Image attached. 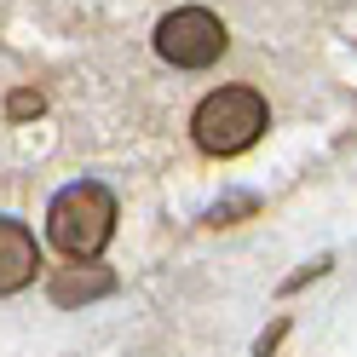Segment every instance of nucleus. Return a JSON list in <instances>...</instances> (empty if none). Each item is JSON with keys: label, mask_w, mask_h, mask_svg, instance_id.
I'll return each instance as SVG.
<instances>
[{"label": "nucleus", "mask_w": 357, "mask_h": 357, "mask_svg": "<svg viewBox=\"0 0 357 357\" xmlns=\"http://www.w3.org/2000/svg\"><path fill=\"white\" fill-rule=\"evenodd\" d=\"M109 236H116V196H109L98 178H75V185H63L47 208V242L63 254V259H98L109 248Z\"/></svg>", "instance_id": "1"}, {"label": "nucleus", "mask_w": 357, "mask_h": 357, "mask_svg": "<svg viewBox=\"0 0 357 357\" xmlns=\"http://www.w3.org/2000/svg\"><path fill=\"white\" fill-rule=\"evenodd\" d=\"M265 127H271L265 93H254V86H219V93H208L196 104L190 139H196L202 155H242L265 139Z\"/></svg>", "instance_id": "2"}, {"label": "nucleus", "mask_w": 357, "mask_h": 357, "mask_svg": "<svg viewBox=\"0 0 357 357\" xmlns=\"http://www.w3.org/2000/svg\"><path fill=\"white\" fill-rule=\"evenodd\" d=\"M155 52H162L173 70H208L225 52V24L208 6H173L162 24H155Z\"/></svg>", "instance_id": "3"}, {"label": "nucleus", "mask_w": 357, "mask_h": 357, "mask_svg": "<svg viewBox=\"0 0 357 357\" xmlns=\"http://www.w3.org/2000/svg\"><path fill=\"white\" fill-rule=\"evenodd\" d=\"M40 271V248H35V231L24 219H0V294H17L29 288Z\"/></svg>", "instance_id": "4"}, {"label": "nucleus", "mask_w": 357, "mask_h": 357, "mask_svg": "<svg viewBox=\"0 0 357 357\" xmlns=\"http://www.w3.org/2000/svg\"><path fill=\"white\" fill-rule=\"evenodd\" d=\"M109 288H116L109 271H63V277H52V300H58V305H75V300L109 294Z\"/></svg>", "instance_id": "5"}, {"label": "nucleus", "mask_w": 357, "mask_h": 357, "mask_svg": "<svg viewBox=\"0 0 357 357\" xmlns=\"http://www.w3.org/2000/svg\"><path fill=\"white\" fill-rule=\"evenodd\" d=\"M12 116H35V109H40V93H12Z\"/></svg>", "instance_id": "6"}]
</instances>
